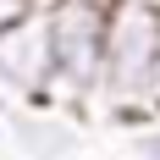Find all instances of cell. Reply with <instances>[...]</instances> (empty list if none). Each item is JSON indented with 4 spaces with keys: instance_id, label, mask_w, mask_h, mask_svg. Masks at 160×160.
Wrapping results in <instances>:
<instances>
[{
    "instance_id": "obj_3",
    "label": "cell",
    "mask_w": 160,
    "mask_h": 160,
    "mask_svg": "<svg viewBox=\"0 0 160 160\" xmlns=\"http://www.w3.org/2000/svg\"><path fill=\"white\" fill-rule=\"evenodd\" d=\"M50 83H55L50 22H44V11H33L0 33V94L22 99V105H50Z\"/></svg>"
},
{
    "instance_id": "obj_6",
    "label": "cell",
    "mask_w": 160,
    "mask_h": 160,
    "mask_svg": "<svg viewBox=\"0 0 160 160\" xmlns=\"http://www.w3.org/2000/svg\"><path fill=\"white\" fill-rule=\"evenodd\" d=\"M22 17H33V6H28V0H0V33H6V28H17Z\"/></svg>"
},
{
    "instance_id": "obj_8",
    "label": "cell",
    "mask_w": 160,
    "mask_h": 160,
    "mask_svg": "<svg viewBox=\"0 0 160 160\" xmlns=\"http://www.w3.org/2000/svg\"><path fill=\"white\" fill-rule=\"evenodd\" d=\"M17 111V105H11V99H6V94H0V122H6V116H11Z\"/></svg>"
},
{
    "instance_id": "obj_7",
    "label": "cell",
    "mask_w": 160,
    "mask_h": 160,
    "mask_svg": "<svg viewBox=\"0 0 160 160\" xmlns=\"http://www.w3.org/2000/svg\"><path fill=\"white\" fill-rule=\"evenodd\" d=\"M149 111L160 116V50H155V72H149Z\"/></svg>"
},
{
    "instance_id": "obj_10",
    "label": "cell",
    "mask_w": 160,
    "mask_h": 160,
    "mask_svg": "<svg viewBox=\"0 0 160 160\" xmlns=\"http://www.w3.org/2000/svg\"><path fill=\"white\" fill-rule=\"evenodd\" d=\"M0 144H6V122H0Z\"/></svg>"
},
{
    "instance_id": "obj_5",
    "label": "cell",
    "mask_w": 160,
    "mask_h": 160,
    "mask_svg": "<svg viewBox=\"0 0 160 160\" xmlns=\"http://www.w3.org/2000/svg\"><path fill=\"white\" fill-rule=\"evenodd\" d=\"M132 155H138V160H160V116L132 132Z\"/></svg>"
},
{
    "instance_id": "obj_4",
    "label": "cell",
    "mask_w": 160,
    "mask_h": 160,
    "mask_svg": "<svg viewBox=\"0 0 160 160\" xmlns=\"http://www.w3.org/2000/svg\"><path fill=\"white\" fill-rule=\"evenodd\" d=\"M6 144H17L22 160H72L83 149V132L72 116L44 111V105H22L6 116Z\"/></svg>"
},
{
    "instance_id": "obj_9",
    "label": "cell",
    "mask_w": 160,
    "mask_h": 160,
    "mask_svg": "<svg viewBox=\"0 0 160 160\" xmlns=\"http://www.w3.org/2000/svg\"><path fill=\"white\" fill-rule=\"evenodd\" d=\"M138 6H149V11H160V0H138Z\"/></svg>"
},
{
    "instance_id": "obj_1",
    "label": "cell",
    "mask_w": 160,
    "mask_h": 160,
    "mask_svg": "<svg viewBox=\"0 0 160 160\" xmlns=\"http://www.w3.org/2000/svg\"><path fill=\"white\" fill-rule=\"evenodd\" d=\"M155 50H160V11H149L138 0H116L111 28H105V66H99V88H94L88 116L127 122V127L155 122V111H149Z\"/></svg>"
},
{
    "instance_id": "obj_2",
    "label": "cell",
    "mask_w": 160,
    "mask_h": 160,
    "mask_svg": "<svg viewBox=\"0 0 160 160\" xmlns=\"http://www.w3.org/2000/svg\"><path fill=\"white\" fill-rule=\"evenodd\" d=\"M111 6L116 0H61L50 6V61H55V83H50V105L44 111L61 116H88L99 88V66H105V28H111Z\"/></svg>"
}]
</instances>
